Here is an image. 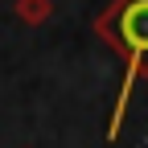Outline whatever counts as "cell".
<instances>
[{
    "mask_svg": "<svg viewBox=\"0 0 148 148\" xmlns=\"http://www.w3.org/2000/svg\"><path fill=\"white\" fill-rule=\"evenodd\" d=\"M16 16L29 25H41L49 16V0H16Z\"/></svg>",
    "mask_w": 148,
    "mask_h": 148,
    "instance_id": "cell-2",
    "label": "cell"
},
{
    "mask_svg": "<svg viewBox=\"0 0 148 148\" xmlns=\"http://www.w3.org/2000/svg\"><path fill=\"white\" fill-rule=\"evenodd\" d=\"M95 33L127 62V78L148 74V0H111Z\"/></svg>",
    "mask_w": 148,
    "mask_h": 148,
    "instance_id": "cell-1",
    "label": "cell"
}]
</instances>
